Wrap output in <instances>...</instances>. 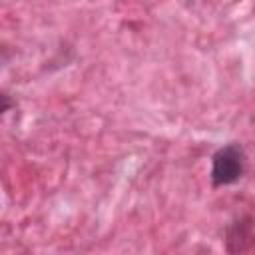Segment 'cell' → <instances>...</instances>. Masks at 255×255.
<instances>
[{
	"label": "cell",
	"instance_id": "6da1fadb",
	"mask_svg": "<svg viewBox=\"0 0 255 255\" xmlns=\"http://www.w3.org/2000/svg\"><path fill=\"white\" fill-rule=\"evenodd\" d=\"M247 157L239 143H227L219 147L211 157V185L223 187L239 181L245 173Z\"/></svg>",
	"mask_w": 255,
	"mask_h": 255
},
{
	"label": "cell",
	"instance_id": "7a4b0ae2",
	"mask_svg": "<svg viewBox=\"0 0 255 255\" xmlns=\"http://www.w3.org/2000/svg\"><path fill=\"white\" fill-rule=\"evenodd\" d=\"M251 243V217H241L227 227L225 245L231 255H241Z\"/></svg>",
	"mask_w": 255,
	"mask_h": 255
},
{
	"label": "cell",
	"instance_id": "3957f363",
	"mask_svg": "<svg viewBox=\"0 0 255 255\" xmlns=\"http://www.w3.org/2000/svg\"><path fill=\"white\" fill-rule=\"evenodd\" d=\"M12 106H14V102L10 100V96H6V94H0V114L8 112Z\"/></svg>",
	"mask_w": 255,
	"mask_h": 255
}]
</instances>
